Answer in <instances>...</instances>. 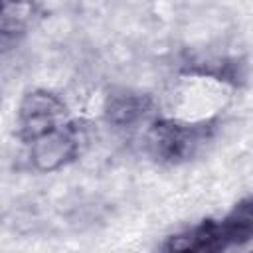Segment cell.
Here are the masks:
<instances>
[{
	"instance_id": "1",
	"label": "cell",
	"mask_w": 253,
	"mask_h": 253,
	"mask_svg": "<svg viewBox=\"0 0 253 253\" xmlns=\"http://www.w3.org/2000/svg\"><path fill=\"white\" fill-rule=\"evenodd\" d=\"M253 235V202L241 200L223 219H204L202 223L170 235L160 253H223L229 247L249 243Z\"/></svg>"
},
{
	"instance_id": "2",
	"label": "cell",
	"mask_w": 253,
	"mask_h": 253,
	"mask_svg": "<svg viewBox=\"0 0 253 253\" xmlns=\"http://www.w3.org/2000/svg\"><path fill=\"white\" fill-rule=\"evenodd\" d=\"M213 132L211 123H184L162 119L154 121L146 132V144L156 160L178 164L192 158Z\"/></svg>"
},
{
	"instance_id": "3",
	"label": "cell",
	"mask_w": 253,
	"mask_h": 253,
	"mask_svg": "<svg viewBox=\"0 0 253 253\" xmlns=\"http://www.w3.org/2000/svg\"><path fill=\"white\" fill-rule=\"evenodd\" d=\"M81 142L83 130L75 123H63L30 142V162L40 172L59 170L79 156Z\"/></svg>"
},
{
	"instance_id": "4",
	"label": "cell",
	"mask_w": 253,
	"mask_h": 253,
	"mask_svg": "<svg viewBox=\"0 0 253 253\" xmlns=\"http://www.w3.org/2000/svg\"><path fill=\"white\" fill-rule=\"evenodd\" d=\"M65 115H67V107L55 93L45 89L30 91L28 95H24L18 109L20 136L26 142H32L42 134L63 125Z\"/></svg>"
},
{
	"instance_id": "5",
	"label": "cell",
	"mask_w": 253,
	"mask_h": 253,
	"mask_svg": "<svg viewBox=\"0 0 253 253\" xmlns=\"http://www.w3.org/2000/svg\"><path fill=\"white\" fill-rule=\"evenodd\" d=\"M154 109V103L148 95L121 91L113 93L105 105V117L115 126H134L136 123L144 121Z\"/></svg>"
},
{
	"instance_id": "6",
	"label": "cell",
	"mask_w": 253,
	"mask_h": 253,
	"mask_svg": "<svg viewBox=\"0 0 253 253\" xmlns=\"http://www.w3.org/2000/svg\"><path fill=\"white\" fill-rule=\"evenodd\" d=\"M38 16L36 4L26 2H0V38L16 40L26 34L34 18Z\"/></svg>"
}]
</instances>
